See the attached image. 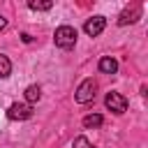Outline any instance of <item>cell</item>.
I'll use <instances>...</instances> for the list:
<instances>
[{
    "mask_svg": "<svg viewBox=\"0 0 148 148\" xmlns=\"http://www.w3.org/2000/svg\"><path fill=\"white\" fill-rule=\"evenodd\" d=\"M53 42H56L58 49H72L76 44V30L72 25H60V28H56Z\"/></svg>",
    "mask_w": 148,
    "mask_h": 148,
    "instance_id": "6da1fadb",
    "label": "cell"
},
{
    "mask_svg": "<svg viewBox=\"0 0 148 148\" xmlns=\"http://www.w3.org/2000/svg\"><path fill=\"white\" fill-rule=\"evenodd\" d=\"M95 92H97V83H95L92 79H86V81L79 83V88H76V92H74V99H76L79 104H86V102H92Z\"/></svg>",
    "mask_w": 148,
    "mask_h": 148,
    "instance_id": "7a4b0ae2",
    "label": "cell"
},
{
    "mask_svg": "<svg viewBox=\"0 0 148 148\" xmlns=\"http://www.w3.org/2000/svg\"><path fill=\"white\" fill-rule=\"evenodd\" d=\"M104 104H106V109L113 111L116 116H120V113L127 111V99H125L120 92H109V95L104 97Z\"/></svg>",
    "mask_w": 148,
    "mask_h": 148,
    "instance_id": "3957f363",
    "label": "cell"
},
{
    "mask_svg": "<svg viewBox=\"0 0 148 148\" xmlns=\"http://www.w3.org/2000/svg\"><path fill=\"white\" fill-rule=\"evenodd\" d=\"M30 116H32V106L25 104V102H14L7 109V118L9 120H28Z\"/></svg>",
    "mask_w": 148,
    "mask_h": 148,
    "instance_id": "277c9868",
    "label": "cell"
},
{
    "mask_svg": "<svg viewBox=\"0 0 148 148\" xmlns=\"http://www.w3.org/2000/svg\"><path fill=\"white\" fill-rule=\"evenodd\" d=\"M104 28H106V18H104V16H92V18H88L86 25H83V30H86L88 37H97V35H102Z\"/></svg>",
    "mask_w": 148,
    "mask_h": 148,
    "instance_id": "5b68a950",
    "label": "cell"
},
{
    "mask_svg": "<svg viewBox=\"0 0 148 148\" xmlns=\"http://www.w3.org/2000/svg\"><path fill=\"white\" fill-rule=\"evenodd\" d=\"M139 16H141V7H139V5H132V7H127V9L118 16V25L136 23V21H139Z\"/></svg>",
    "mask_w": 148,
    "mask_h": 148,
    "instance_id": "8992f818",
    "label": "cell"
},
{
    "mask_svg": "<svg viewBox=\"0 0 148 148\" xmlns=\"http://www.w3.org/2000/svg\"><path fill=\"white\" fill-rule=\"evenodd\" d=\"M99 72H102V74H116V72H118V62H116V58L104 56V58L99 60Z\"/></svg>",
    "mask_w": 148,
    "mask_h": 148,
    "instance_id": "52a82bcc",
    "label": "cell"
},
{
    "mask_svg": "<svg viewBox=\"0 0 148 148\" xmlns=\"http://www.w3.org/2000/svg\"><path fill=\"white\" fill-rule=\"evenodd\" d=\"M39 97H42V90H39V86H28V88H25V104L39 102Z\"/></svg>",
    "mask_w": 148,
    "mask_h": 148,
    "instance_id": "ba28073f",
    "label": "cell"
},
{
    "mask_svg": "<svg viewBox=\"0 0 148 148\" xmlns=\"http://www.w3.org/2000/svg\"><path fill=\"white\" fill-rule=\"evenodd\" d=\"M104 123V118L99 116V113H88L86 118H83V127H88V130H92V127H99Z\"/></svg>",
    "mask_w": 148,
    "mask_h": 148,
    "instance_id": "9c48e42d",
    "label": "cell"
},
{
    "mask_svg": "<svg viewBox=\"0 0 148 148\" xmlns=\"http://www.w3.org/2000/svg\"><path fill=\"white\" fill-rule=\"evenodd\" d=\"M28 7H30L32 12H46V9L53 7V2H51V0H42V2H39V0H30Z\"/></svg>",
    "mask_w": 148,
    "mask_h": 148,
    "instance_id": "30bf717a",
    "label": "cell"
},
{
    "mask_svg": "<svg viewBox=\"0 0 148 148\" xmlns=\"http://www.w3.org/2000/svg\"><path fill=\"white\" fill-rule=\"evenodd\" d=\"M12 74V62L7 56H0V79H7Z\"/></svg>",
    "mask_w": 148,
    "mask_h": 148,
    "instance_id": "8fae6325",
    "label": "cell"
},
{
    "mask_svg": "<svg viewBox=\"0 0 148 148\" xmlns=\"http://www.w3.org/2000/svg\"><path fill=\"white\" fill-rule=\"evenodd\" d=\"M72 148H95V146H92L86 136H76V139H74V143H72Z\"/></svg>",
    "mask_w": 148,
    "mask_h": 148,
    "instance_id": "7c38bea8",
    "label": "cell"
},
{
    "mask_svg": "<svg viewBox=\"0 0 148 148\" xmlns=\"http://www.w3.org/2000/svg\"><path fill=\"white\" fill-rule=\"evenodd\" d=\"M5 25H7V18H5V16H0V30H5Z\"/></svg>",
    "mask_w": 148,
    "mask_h": 148,
    "instance_id": "4fadbf2b",
    "label": "cell"
}]
</instances>
